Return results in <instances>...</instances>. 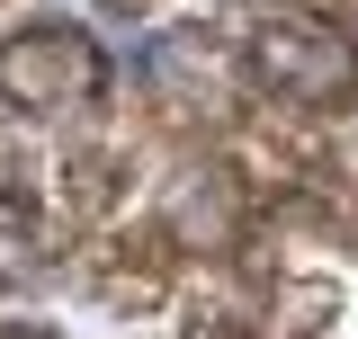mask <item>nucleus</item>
Wrapping results in <instances>:
<instances>
[{
  "instance_id": "nucleus-1",
  "label": "nucleus",
  "mask_w": 358,
  "mask_h": 339,
  "mask_svg": "<svg viewBox=\"0 0 358 339\" xmlns=\"http://www.w3.org/2000/svg\"><path fill=\"white\" fill-rule=\"evenodd\" d=\"M242 81L278 116H350L358 107V45L322 9H268L242 36Z\"/></svg>"
},
{
  "instance_id": "nucleus-2",
  "label": "nucleus",
  "mask_w": 358,
  "mask_h": 339,
  "mask_svg": "<svg viewBox=\"0 0 358 339\" xmlns=\"http://www.w3.org/2000/svg\"><path fill=\"white\" fill-rule=\"evenodd\" d=\"M108 81L99 45L72 27V18H27L0 36V107L18 116H63V107H90Z\"/></svg>"
},
{
  "instance_id": "nucleus-3",
  "label": "nucleus",
  "mask_w": 358,
  "mask_h": 339,
  "mask_svg": "<svg viewBox=\"0 0 358 339\" xmlns=\"http://www.w3.org/2000/svg\"><path fill=\"white\" fill-rule=\"evenodd\" d=\"M242 232H251V188H242V170H179L171 179V197H162V250H188V259H224V250H242Z\"/></svg>"
},
{
  "instance_id": "nucleus-4",
  "label": "nucleus",
  "mask_w": 358,
  "mask_h": 339,
  "mask_svg": "<svg viewBox=\"0 0 358 339\" xmlns=\"http://www.w3.org/2000/svg\"><path fill=\"white\" fill-rule=\"evenodd\" d=\"M63 179H72V197H81L90 214H99V206H117V161H108V152H81Z\"/></svg>"
},
{
  "instance_id": "nucleus-5",
  "label": "nucleus",
  "mask_w": 358,
  "mask_h": 339,
  "mask_svg": "<svg viewBox=\"0 0 358 339\" xmlns=\"http://www.w3.org/2000/svg\"><path fill=\"white\" fill-rule=\"evenodd\" d=\"M341 36H350V45H358V0H341Z\"/></svg>"
},
{
  "instance_id": "nucleus-6",
  "label": "nucleus",
  "mask_w": 358,
  "mask_h": 339,
  "mask_svg": "<svg viewBox=\"0 0 358 339\" xmlns=\"http://www.w3.org/2000/svg\"><path fill=\"white\" fill-rule=\"evenodd\" d=\"M0 339H54V331H0Z\"/></svg>"
}]
</instances>
